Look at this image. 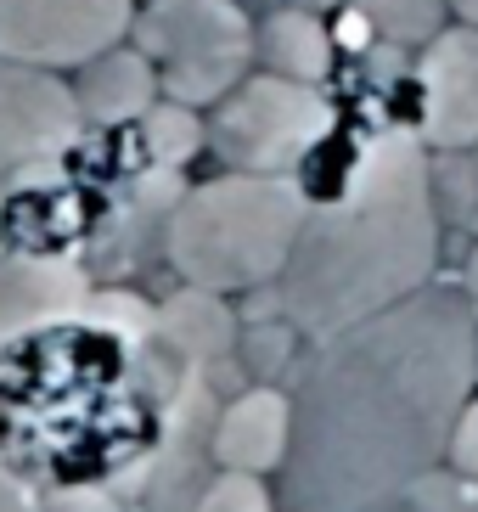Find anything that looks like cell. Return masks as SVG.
Listing matches in <instances>:
<instances>
[{
  "mask_svg": "<svg viewBox=\"0 0 478 512\" xmlns=\"http://www.w3.org/2000/svg\"><path fill=\"white\" fill-rule=\"evenodd\" d=\"M478 389V304L417 287L315 344L293 394L282 490L293 512H360L445 467L450 428Z\"/></svg>",
  "mask_w": 478,
  "mask_h": 512,
  "instance_id": "obj_1",
  "label": "cell"
},
{
  "mask_svg": "<svg viewBox=\"0 0 478 512\" xmlns=\"http://www.w3.org/2000/svg\"><path fill=\"white\" fill-rule=\"evenodd\" d=\"M439 203L417 130H383L344 164L332 197L310 203L276 276L282 316L315 344L434 282Z\"/></svg>",
  "mask_w": 478,
  "mask_h": 512,
  "instance_id": "obj_2",
  "label": "cell"
},
{
  "mask_svg": "<svg viewBox=\"0 0 478 512\" xmlns=\"http://www.w3.org/2000/svg\"><path fill=\"white\" fill-rule=\"evenodd\" d=\"M158 445V411L124 332L45 321L0 338V462L23 484H107Z\"/></svg>",
  "mask_w": 478,
  "mask_h": 512,
  "instance_id": "obj_3",
  "label": "cell"
},
{
  "mask_svg": "<svg viewBox=\"0 0 478 512\" xmlns=\"http://www.w3.org/2000/svg\"><path fill=\"white\" fill-rule=\"evenodd\" d=\"M310 192L293 175L231 169L220 181L186 192L169 214V265L192 287L242 293L287 271V254L304 231Z\"/></svg>",
  "mask_w": 478,
  "mask_h": 512,
  "instance_id": "obj_4",
  "label": "cell"
},
{
  "mask_svg": "<svg viewBox=\"0 0 478 512\" xmlns=\"http://www.w3.org/2000/svg\"><path fill=\"white\" fill-rule=\"evenodd\" d=\"M135 51L158 68L169 102H220L254 62V29L231 0H152L135 17Z\"/></svg>",
  "mask_w": 478,
  "mask_h": 512,
  "instance_id": "obj_5",
  "label": "cell"
},
{
  "mask_svg": "<svg viewBox=\"0 0 478 512\" xmlns=\"http://www.w3.org/2000/svg\"><path fill=\"white\" fill-rule=\"evenodd\" d=\"M332 130V102L315 85L282 74H254L225 91L209 124V147L248 175H293L310 164Z\"/></svg>",
  "mask_w": 478,
  "mask_h": 512,
  "instance_id": "obj_6",
  "label": "cell"
},
{
  "mask_svg": "<svg viewBox=\"0 0 478 512\" xmlns=\"http://www.w3.org/2000/svg\"><path fill=\"white\" fill-rule=\"evenodd\" d=\"M130 34V0H0V57L85 68Z\"/></svg>",
  "mask_w": 478,
  "mask_h": 512,
  "instance_id": "obj_7",
  "label": "cell"
},
{
  "mask_svg": "<svg viewBox=\"0 0 478 512\" xmlns=\"http://www.w3.org/2000/svg\"><path fill=\"white\" fill-rule=\"evenodd\" d=\"M417 136L422 147H478V23L445 29L417 62Z\"/></svg>",
  "mask_w": 478,
  "mask_h": 512,
  "instance_id": "obj_8",
  "label": "cell"
},
{
  "mask_svg": "<svg viewBox=\"0 0 478 512\" xmlns=\"http://www.w3.org/2000/svg\"><path fill=\"white\" fill-rule=\"evenodd\" d=\"M79 130L74 85H62L51 68L0 57V169L34 164Z\"/></svg>",
  "mask_w": 478,
  "mask_h": 512,
  "instance_id": "obj_9",
  "label": "cell"
},
{
  "mask_svg": "<svg viewBox=\"0 0 478 512\" xmlns=\"http://www.w3.org/2000/svg\"><path fill=\"white\" fill-rule=\"evenodd\" d=\"M287 439H293V400L259 383L214 417L209 456L225 473H276L287 462Z\"/></svg>",
  "mask_w": 478,
  "mask_h": 512,
  "instance_id": "obj_10",
  "label": "cell"
},
{
  "mask_svg": "<svg viewBox=\"0 0 478 512\" xmlns=\"http://www.w3.org/2000/svg\"><path fill=\"white\" fill-rule=\"evenodd\" d=\"M79 299H85V276L68 259H51V254L6 259L0 265V338L62 321Z\"/></svg>",
  "mask_w": 478,
  "mask_h": 512,
  "instance_id": "obj_11",
  "label": "cell"
},
{
  "mask_svg": "<svg viewBox=\"0 0 478 512\" xmlns=\"http://www.w3.org/2000/svg\"><path fill=\"white\" fill-rule=\"evenodd\" d=\"M74 102H79V119H90V124H135L158 102V68L141 51L113 46L79 68Z\"/></svg>",
  "mask_w": 478,
  "mask_h": 512,
  "instance_id": "obj_12",
  "label": "cell"
},
{
  "mask_svg": "<svg viewBox=\"0 0 478 512\" xmlns=\"http://www.w3.org/2000/svg\"><path fill=\"white\" fill-rule=\"evenodd\" d=\"M254 57L265 62V74L299 79V85H321L332 74L338 40L321 29V17L310 6H282L254 29Z\"/></svg>",
  "mask_w": 478,
  "mask_h": 512,
  "instance_id": "obj_13",
  "label": "cell"
},
{
  "mask_svg": "<svg viewBox=\"0 0 478 512\" xmlns=\"http://www.w3.org/2000/svg\"><path fill=\"white\" fill-rule=\"evenodd\" d=\"M152 327H158V338L175 349L180 361H214V355H225L237 344V321L220 304V293H209V287H186L180 299L158 304Z\"/></svg>",
  "mask_w": 478,
  "mask_h": 512,
  "instance_id": "obj_14",
  "label": "cell"
},
{
  "mask_svg": "<svg viewBox=\"0 0 478 512\" xmlns=\"http://www.w3.org/2000/svg\"><path fill=\"white\" fill-rule=\"evenodd\" d=\"M366 23H372L377 40L389 46H428L434 34H445L450 0H349Z\"/></svg>",
  "mask_w": 478,
  "mask_h": 512,
  "instance_id": "obj_15",
  "label": "cell"
},
{
  "mask_svg": "<svg viewBox=\"0 0 478 512\" xmlns=\"http://www.w3.org/2000/svg\"><path fill=\"white\" fill-rule=\"evenodd\" d=\"M135 136H141V147H147V164L180 169L203 141H209V130L192 119V107L186 102H152L147 113L135 119Z\"/></svg>",
  "mask_w": 478,
  "mask_h": 512,
  "instance_id": "obj_16",
  "label": "cell"
},
{
  "mask_svg": "<svg viewBox=\"0 0 478 512\" xmlns=\"http://www.w3.org/2000/svg\"><path fill=\"white\" fill-rule=\"evenodd\" d=\"M360 512H478V479H462L456 467H434Z\"/></svg>",
  "mask_w": 478,
  "mask_h": 512,
  "instance_id": "obj_17",
  "label": "cell"
},
{
  "mask_svg": "<svg viewBox=\"0 0 478 512\" xmlns=\"http://www.w3.org/2000/svg\"><path fill=\"white\" fill-rule=\"evenodd\" d=\"M192 512H276L265 490V473H214L203 490H197Z\"/></svg>",
  "mask_w": 478,
  "mask_h": 512,
  "instance_id": "obj_18",
  "label": "cell"
},
{
  "mask_svg": "<svg viewBox=\"0 0 478 512\" xmlns=\"http://www.w3.org/2000/svg\"><path fill=\"white\" fill-rule=\"evenodd\" d=\"M445 467H456L462 479H478V400H467L462 417H456V428H450Z\"/></svg>",
  "mask_w": 478,
  "mask_h": 512,
  "instance_id": "obj_19",
  "label": "cell"
},
{
  "mask_svg": "<svg viewBox=\"0 0 478 512\" xmlns=\"http://www.w3.org/2000/svg\"><path fill=\"white\" fill-rule=\"evenodd\" d=\"M40 512H124L102 484H74V490H45Z\"/></svg>",
  "mask_w": 478,
  "mask_h": 512,
  "instance_id": "obj_20",
  "label": "cell"
},
{
  "mask_svg": "<svg viewBox=\"0 0 478 512\" xmlns=\"http://www.w3.org/2000/svg\"><path fill=\"white\" fill-rule=\"evenodd\" d=\"M0 512H40V501H29V490H23V484L0 479Z\"/></svg>",
  "mask_w": 478,
  "mask_h": 512,
  "instance_id": "obj_21",
  "label": "cell"
},
{
  "mask_svg": "<svg viewBox=\"0 0 478 512\" xmlns=\"http://www.w3.org/2000/svg\"><path fill=\"white\" fill-rule=\"evenodd\" d=\"M462 287H467V299L478 304V248H473V259H467V276H462Z\"/></svg>",
  "mask_w": 478,
  "mask_h": 512,
  "instance_id": "obj_22",
  "label": "cell"
},
{
  "mask_svg": "<svg viewBox=\"0 0 478 512\" xmlns=\"http://www.w3.org/2000/svg\"><path fill=\"white\" fill-rule=\"evenodd\" d=\"M450 12L462 17V23H478V0H450Z\"/></svg>",
  "mask_w": 478,
  "mask_h": 512,
  "instance_id": "obj_23",
  "label": "cell"
},
{
  "mask_svg": "<svg viewBox=\"0 0 478 512\" xmlns=\"http://www.w3.org/2000/svg\"><path fill=\"white\" fill-rule=\"evenodd\" d=\"M293 6H310V12H315V6H327V0H293Z\"/></svg>",
  "mask_w": 478,
  "mask_h": 512,
  "instance_id": "obj_24",
  "label": "cell"
}]
</instances>
